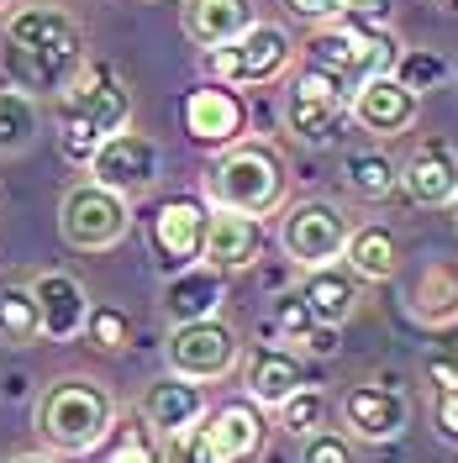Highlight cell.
<instances>
[{
	"instance_id": "21",
	"label": "cell",
	"mask_w": 458,
	"mask_h": 463,
	"mask_svg": "<svg viewBox=\"0 0 458 463\" xmlns=\"http://www.w3.org/2000/svg\"><path fill=\"white\" fill-rule=\"evenodd\" d=\"M295 295L306 300V311L321 326H343L358 311V274L348 263H321V269H306V285Z\"/></svg>"
},
{
	"instance_id": "31",
	"label": "cell",
	"mask_w": 458,
	"mask_h": 463,
	"mask_svg": "<svg viewBox=\"0 0 458 463\" xmlns=\"http://www.w3.org/2000/svg\"><path fill=\"white\" fill-rule=\"evenodd\" d=\"M280 427H285L290 437H306V432H316V427H327V395L311 390V384H301V390L280 405Z\"/></svg>"
},
{
	"instance_id": "17",
	"label": "cell",
	"mask_w": 458,
	"mask_h": 463,
	"mask_svg": "<svg viewBox=\"0 0 458 463\" xmlns=\"http://www.w3.org/2000/svg\"><path fill=\"white\" fill-rule=\"evenodd\" d=\"M258 253H263V222L258 216H243V211H227V205H211L201 263L222 269V274H237V269L258 263Z\"/></svg>"
},
{
	"instance_id": "5",
	"label": "cell",
	"mask_w": 458,
	"mask_h": 463,
	"mask_svg": "<svg viewBox=\"0 0 458 463\" xmlns=\"http://www.w3.org/2000/svg\"><path fill=\"white\" fill-rule=\"evenodd\" d=\"M290 63H295V43L274 22H253L243 37H232V43L205 53V69L216 74V85H232V90L274 85Z\"/></svg>"
},
{
	"instance_id": "10",
	"label": "cell",
	"mask_w": 458,
	"mask_h": 463,
	"mask_svg": "<svg viewBox=\"0 0 458 463\" xmlns=\"http://www.w3.org/2000/svg\"><path fill=\"white\" fill-rule=\"evenodd\" d=\"M205 216H211V205L196 201V195H164L148 211V248H153L158 269L179 274V269H190V263L201 259Z\"/></svg>"
},
{
	"instance_id": "23",
	"label": "cell",
	"mask_w": 458,
	"mask_h": 463,
	"mask_svg": "<svg viewBox=\"0 0 458 463\" xmlns=\"http://www.w3.org/2000/svg\"><path fill=\"white\" fill-rule=\"evenodd\" d=\"M222 269H211V263H190V269H179L164 289V311L169 321H201V317H216V306H222Z\"/></svg>"
},
{
	"instance_id": "25",
	"label": "cell",
	"mask_w": 458,
	"mask_h": 463,
	"mask_svg": "<svg viewBox=\"0 0 458 463\" xmlns=\"http://www.w3.org/2000/svg\"><path fill=\"white\" fill-rule=\"evenodd\" d=\"M411 317L427 321V326H448L458 321V263H427L416 274V285L406 295Z\"/></svg>"
},
{
	"instance_id": "27",
	"label": "cell",
	"mask_w": 458,
	"mask_h": 463,
	"mask_svg": "<svg viewBox=\"0 0 458 463\" xmlns=\"http://www.w3.org/2000/svg\"><path fill=\"white\" fill-rule=\"evenodd\" d=\"M274 326H280V337H285V343H301L306 353H316V358L338 353V326H321V321L306 311V300H301V295H285V300L274 306Z\"/></svg>"
},
{
	"instance_id": "36",
	"label": "cell",
	"mask_w": 458,
	"mask_h": 463,
	"mask_svg": "<svg viewBox=\"0 0 458 463\" xmlns=\"http://www.w3.org/2000/svg\"><path fill=\"white\" fill-rule=\"evenodd\" d=\"M390 16H396V0H348L338 22H348V27H390Z\"/></svg>"
},
{
	"instance_id": "2",
	"label": "cell",
	"mask_w": 458,
	"mask_h": 463,
	"mask_svg": "<svg viewBox=\"0 0 458 463\" xmlns=\"http://www.w3.org/2000/svg\"><path fill=\"white\" fill-rule=\"evenodd\" d=\"M290 190V169L280 158L274 143H258V137H237L232 147H222V158L205 174V195L211 205H227L243 216H274L285 205Z\"/></svg>"
},
{
	"instance_id": "12",
	"label": "cell",
	"mask_w": 458,
	"mask_h": 463,
	"mask_svg": "<svg viewBox=\"0 0 458 463\" xmlns=\"http://www.w3.org/2000/svg\"><path fill=\"white\" fill-rule=\"evenodd\" d=\"M179 121L196 147H232L248 132V100L232 85H196L179 106Z\"/></svg>"
},
{
	"instance_id": "9",
	"label": "cell",
	"mask_w": 458,
	"mask_h": 463,
	"mask_svg": "<svg viewBox=\"0 0 458 463\" xmlns=\"http://www.w3.org/2000/svg\"><path fill=\"white\" fill-rule=\"evenodd\" d=\"M343 121H348V90L332 74L301 63V74L290 85V100H285V127L306 147H327V143H338Z\"/></svg>"
},
{
	"instance_id": "4",
	"label": "cell",
	"mask_w": 458,
	"mask_h": 463,
	"mask_svg": "<svg viewBox=\"0 0 458 463\" xmlns=\"http://www.w3.org/2000/svg\"><path fill=\"white\" fill-rule=\"evenodd\" d=\"M116 427V401L106 384H95L85 374L53 379L48 395L37 405V432L53 442L58 453L80 458V453H95Z\"/></svg>"
},
{
	"instance_id": "38",
	"label": "cell",
	"mask_w": 458,
	"mask_h": 463,
	"mask_svg": "<svg viewBox=\"0 0 458 463\" xmlns=\"http://www.w3.org/2000/svg\"><path fill=\"white\" fill-rule=\"evenodd\" d=\"M437 432L458 442V390H437Z\"/></svg>"
},
{
	"instance_id": "11",
	"label": "cell",
	"mask_w": 458,
	"mask_h": 463,
	"mask_svg": "<svg viewBox=\"0 0 458 463\" xmlns=\"http://www.w3.org/2000/svg\"><path fill=\"white\" fill-rule=\"evenodd\" d=\"M158 164H164V153H158L153 137H143V132H111L106 143L90 153L85 169L95 184H106V190L132 201V195H143V190L158 184Z\"/></svg>"
},
{
	"instance_id": "30",
	"label": "cell",
	"mask_w": 458,
	"mask_h": 463,
	"mask_svg": "<svg viewBox=\"0 0 458 463\" xmlns=\"http://www.w3.org/2000/svg\"><path fill=\"white\" fill-rule=\"evenodd\" d=\"M106 442H111V458L106 463H164V453L153 448V427L143 416L138 421H116Z\"/></svg>"
},
{
	"instance_id": "15",
	"label": "cell",
	"mask_w": 458,
	"mask_h": 463,
	"mask_svg": "<svg viewBox=\"0 0 458 463\" xmlns=\"http://www.w3.org/2000/svg\"><path fill=\"white\" fill-rule=\"evenodd\" d=\"M32 300H37V337L48 343H69L85 332V317H90V295L74 274L63 269H48L32 279Z\"/></svg>"
},
{
	"instance_id": "24",
	"label": "cell",
	"mask_w": 458,
	"mask_h": 463,
	"mask_svg": "<svg viewBox=\"0 0 458 463\" xmlns=\"http://www.w3.org/2000/svg\"><path fill=\"white\" fill-rule=\"evenodd\" d=\"M343 263L358 274V285H385L401 269V242H396L390 227H353L348 232V248H343Z\"/></svg>"
},
{
	"instance_id": "22",
	"label": "cell",
	"mask_w": 458,
	"mask_h": 463,
	"mask_svg": "<svg viewBox=\"0 0 458 463\" xmlns=\"http://www.w3.org/2000/svg\"><path fill=\"white\" fill-rule=\"evenodd\" d=\"M243 379H248V401L269 405V411H280V405L306 384V369H301V358L290 353V347H274L263 343L248 353V369H243Z\"/></svg>"
},
{
	"instance_id": "13",
	"label": "cell",
	"mask_w": 458,
	"mask_h": 463,
	"mask_svg": "<svg viewBox=\"0 0 458 463\" xmlns=\"http://www.w3.org/2000/svg\"><path fill=\"white\" fill-rule=\"evenodd\" d=\"M348 116L364 132H374V137H401V132H411V121L422 116V95L406 90L396 74H379V80H364L348 95Z\"/></svg>"
},
{
	"instance_id": "29",
	"label": "cell",
	"mask_w": 458,
	"mask_h": 463,
	"mask_svg": "<svg viewBox=\"0 0 458 463\" xmlns=\"http://www.w3.org/2000/svg\"><path fill=\"white\" fill-rule=\"evenodd\" d=\"M37 337V300L32 285H0V343H32Z\"/></svg>"
},
{
	"instance_id": "19",
	"label": "cell",
	"mask_w": 458,
	"mask_h": 463,
	"mask_svg": "<svg viewBox=\"0 0 458 463\" xmlns=\"http://www.w3.org/2000/svg\"><path fill=\"white\" fill-rule=\"evenodd\" d=\"M258 22L253 0H185L179 5V27H185V37L196 43V48H222V43H232V37H243V32Z\"/></svg>"
},
{
	"instance_id": "20",
	"label": "cell",
	"mask_w": 458,
	"mask_h": 463,
	"mask_svg": "<svg viewBox=\"0 0 458 463\" xmlns=\"http://www.w3.org/2000/svg\"><path fill=\"white\" fill-rule=\"evenodd\" d=\"M138 416H143L158 437L185 432V427H196V421L205 416V390L196 384V379L164 374V379H153V384H148L143 411H138Z\"/></svg>"
},
{
	"instance_id": "1",
	"label": "cell",
	"mask_w": 458,
	"mask_h": 463,
	"mask_svg": "<svg viewBox=\"0 0 458 463\" xmlns=\"http://www.w3.org/2000/svg\"><path fill=\"white\" fill-rule=\"evenodd\" d=\"M5 69L16 90H63V80L80 69L85 58V27L63 11V5H16L5 16Z\"/></svg>"
},
{
	"instance_id": "14",
	"label": "cell",
	"mask_w": 458,
	"mask_h": 463,
	"mask_svg": "<svg viewBox=\"0 0 458 463\" xmlns=\"http://www.w3.org/2000/svg\"><path fill=\"white\" fill-rule=\"evenodd\" d=\"M201 432L216 463H253V458H263L269 421H263V405L258 401H227L211 411V421Z\"/></svg>"
},
{
	"instance_id": "8",
	"label": "cell",
	"mask_w": 458,
	"mask_h": 463,
	"mask_svg": "<svg viewBox=\"0 0 458 463\" xmlns=\"http://www.w3.org/2000/svg\"><path fill=\"white\" fill-rule=\"evenodd\" d=\"M348 211L338 201H295L280 222V248L290 263L301 269H321V263H338L348 248Z\"/></svg>"
},
{
	"instance_id": "26",
	"label": "cell",
	"mask_w": 458,
	"mask_h": 463,
	"mask_svg": "<svg viewBox=\"0 0 458 463\" xmlns=\"http://www.w3.org/2000/svg\"><path fill=\"white\" fill-rule=\"evenodd\" d=\"M343 179L358 201H390L401 190V164L379 147H353L343 158Z\"/></svg>"
},
{
	"instance_id": "34",
	"label": "cell",
	"mask_w": 458,
	"mask_h": 463,
	"mask_svg": "<svg viewBox=\"0 0 458 463\" xmlns=\"http://www.w3.org/2000/svg\"><path fill=\"white\" fill-rule=\"evenodd\" d=\"M301 463H358V453H353V442H348L343 432H306L301 437Z\"/></svg>"
},
{
	"instance_id": "28",
	"label": "cell",
	"mask_w": 458,
	"mask_h": 463,
	"mask_svg": "<svg viewBox=\"0 0 458 463\" xmlns=\"http://www.w3.org/2000/svg\"><path fill=\"white\" fill-rule=\"evenodd\" d=\"M37 100L27 90H0V158H16L27 153L32 137H37Z\"/></svg>"
},
{
	"instance_id": "41",
	"label": "cell",
	"mask_w": 458,
	"mask_h": 463,
	"mask_svg": "<svg viewBox=\"0 0 458 463\" xmlns=\"http://www.w3.org/2000/svg\"><path fill=\"white\" fill-rule=\"evenodd\" d=\"M427 5H437V11H458V0H427Z\"/></svg>"
},
{
	"instance_id": "39",
	"label": "cell",
	"mask_w": 458,
	"mask_h": 463,
	"mask_svg": "<svg viewBox=\"0 0 458 463\" xmlns=\"http://www.w3.org/2000/svg\"><path fill=\"white\" fill-rule=\"evenodd\" d=\"M427 379L437 390H458V358H427Z\"/></svg>"
},
{
	"instance_id": "43",
	"label": "cell",
	"mask_w": 458,
	"mask_h": 463,
	"mask_svg": "<svg viewBox=\"0 0 458 463\" xmlns=\"http://www.w3.org/2000/svg\"><path fill=\"white\" fill-rule=\"evenodd\" d=\"M5 5H11V0H0V11H5Z\"/></svg>"
},
{
	"instance_id": "18",
	"label": "cell",
	"mask_w": 458,
	"mask_h": 463,
	"mask_svg": "<svg viewBox=\"0 0 458 463\" xmlns=\"http://www.w3.org/2000/svg\"><path fill=\"white\" fill-rule=\"evenodd\" d=\"M401 190L416 205H453V195H458V153L448 143H422L401 164Z\"/></svg>"
},
{
	"instance_id": "40",
	"label": "cell",
	"mask_w": 458,
	"mask_h": 463,
	"mask_svg": "<svg viewBox=\"0 0 458 463\" xmlns=\"http://www.w3.org/2000/svg\"><path fill=\"white\" fill-rule=\"evenodd\" d=\"M5 463H58V458H48V453H16V458H5Z\"/></svg>"
},
{
	"instance_id": "3",
	"label": "cell",
	"mask_w": 458,
	"mask_h": 463,
	"mask_svg": "<svg viewBox=\"0 0 458 463\" xmlns=\"http://www.w3.org/2000/svg\"><path fill=\"white\" fill-rule=\"evenodd\" d=\"M132 121V90L106 63H85L80 80L63 90V158L90 164V153Z\"/></svg>"
},
{
	"instance_id": "7",
	"label": "cell",
	"mask_w": 458,
	"mask_h": 463,
	"mask_svg": "<svg viewBox=\"0 0 458 463\" xmlns=\"http://www.w3.org/2000/svg\"><path fill=\"white\" fill-rule=\"evenodd\" d=\"M237 332H232L222 317H201V321H174L169 343H164V358H169V374L196 379V384H211V379H227L237 369Z\"/></svg>"
},
{
	"instance_id": "35",
	"label": "cell",
	"mask_w": 458,
	"mask_h": 463,
	"mask_svg": "<svg viewBox=\"0 0 458 463\" xmlns=\"http://www.w3.org/2000/svg\"><path fill=\"white\" fill-rule=\"evenodd\" d=\"M158 453H164V463H216V458H211V448H205L201 421H196V427H185V432H169Z\"/></svg>"
},
{
	"instance_id": "6",
	"label": "cell",
	"mask_w": 458,
	"mask_h": 463,
	"mask_svg": "<svg viewBox=\"0 0 458 463\" xmlns=\"http://www.w3.org/2000/svg\"><path fill=\"white\" fill-rule=\"evenodd\" d=\"M132 232V205L127 195H116L106 184H74L63 201H58V237L80 253H106L121 237Z\"/></svg>"
},
{
	"instance_id": "37",
	"label": "cell",
	"mask_w": 458,
	"mask_h": 463,
	"mask_svg": "<svg viewBox=\"0 0 458 463\" xmlns=\"http://www.w3.org/2000/svg\"><path fill=\"white\" fill-rule=\"evenodd\" d=\"M280 5H285L295 22H311V27H321V22H338V16H343L348 0H280Z\"/></svg>"
},
{
	"instance_id": "16",
	"label": "cell",
	"mask_w": 458,
	"mask_h": 463,
	"mask_svg": "<svg viewBox=\"0 0 458 463\" xmlns=\"http://www.w3.org/2000/svg\"><path fill=\"white\" fill-rule=\"evenodd\" d=\"M343 421L358 442H396L411 421V401L390 384H353L343 395Z\"/></svg>"
},
{
	"instance_id": "33",
	"label": "cell",
	"mask_w": 458,
	"mask_h": 463,
	"mask_svg": "<svg viewBox=\"0 0 458 463\" xmlns=\"http://www.w3.org/2000/svg\"><path fill=\"white\" fill-rule=\"evenodd\" d=\"M85 332L100 353H121V347L132 343V321H127V311H116V306H90Z\"/></svg>"
},
{
	"instance_id": "32",
	"label": "cell",
	"mask_w": 458,
	"mask_h": 463,
	"mask_svg": "<svg viewBox=\"0 0 458 463\" xmlns=\"http://www.w3.org/2000/svg\"><path fill=\"white\" fill-rule=\"evenodd\" d=\"M396 80H401L406 90H416V95H427V90H437L443 80H448V63L437 53H427V48H401V58H396Z\"/></svg>"
},
{
	"instance_id": "42",
	"label": "cell",
	"mask_w": 458,
	"mask_h": 463,
	"mask_svg": "<svg viewBox=\"0 0 458 463\" xmlns=\"http://www.w3.org/2000/svg\"><path fill=\"white\" fill-rule=\"evenodd\" d=\"M453 227H458V195H453Z\"/></svg>"
}]
</instances>
